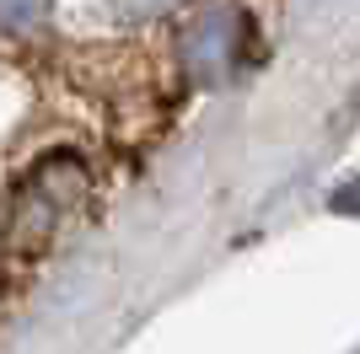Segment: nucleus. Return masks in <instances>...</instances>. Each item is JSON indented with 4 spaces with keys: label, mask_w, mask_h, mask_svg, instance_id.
<instances>
[{
    "label": "nucleus",
    "mask_w": 360,
    "mask_h": 354,
    "mask_svg": "<svg viewBox=\"0 0 360 354\" xmlns=\"http://www.w3.org/2000/svg\"><path fill=\"white\" fill-rule=\"evenodd\" d=\"M248 16L237 6H205V11L183 27V70L194 86H221L226 75H237L242 54H248Z\"/></svg>",
    "instance_id": "f257e3e1"
},
{
    "label": "nucleus",
    "mask_w": 360,
    "mask_h": 354,
    "mask_svg": "<svg viewBox=\"0 0 360 354\" xmlns=\"http://www.w3.org/2000/svg\"><path fill=\"white\" fill-rule=\"evenodd\" d=\"M113 6H119L124 16H156V11H167L172 0H113Z\"/></svg>",
    "instance_id": "7ed1b4c3"
},
{
    "label": "nucleus",
    "mask_w": 360,
    "mask_h": 354,
    "mask_svg": "<svg viewBox=\"0 0 360 354\" xmlns=\"http://www.w3.org/2000/svg\"><path fill=\"white\" fill-rule=\"evenodd\" d=\"M49 16V0H0V32L6 38H22V32L44 27Z\"/></svg>",
    "instance_id": "f03ea898"
}]
</instances>
